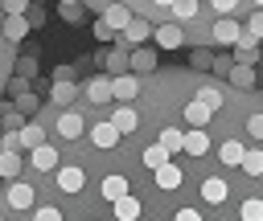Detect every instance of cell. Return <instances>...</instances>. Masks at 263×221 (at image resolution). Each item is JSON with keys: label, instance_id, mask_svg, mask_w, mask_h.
Here are the masks:
<instances>
[{"label": "cell", "instance_id": "cell-50", "mask_svg": "<svg viewBox=\"0 0 263 221\" xmlns=\"http://www.w3.org/2000/svg\"><path fill=\"white\" fill-rule=\"evenodd\" d=\"M152 4H156V8H173L177 0H152Z\"/></svg>", "mask_w": 263, "mask_h": 221}, {"label": "cell", "instance_id": "cell-45", "mask_svg": "<svg viewBox=\"0 0 263 221\" xmlns=\"http://www.w3.org/2000/svg\"><path fill=\"white\" fill-rule=\"evenodd\" d=\"M25 90H29V78H21V74H16V78L8 82V94L16 98V94H25Z\"/></svg>", "mask_w": 263, "mask_h": 221}, {"label": "cell", "instance_id": "cell-20", "mask_svg": "<svg viewBox=\"0 0 263 221\" xmlns=\"http://www.w3.org/2000/svg\"><path fill=\"white\" fill-rule=\"evenodd\" d=\"M33 168H37V172H58V151H53L49 143H37V147H33Z\"/></svg>", "mask_w": 263, "mask_h": 221}, {"label": "cell", "instance_id": "cell-36", "mask_svg": "<svg viewBox=\"0 0 263 221\" xmlns=\"http://www.w3.org/2000/svg\"><path fill=\"white\" fill-rule=\"evenodd\" d=\"M16 74H21V78H33V74H37V53L16 57Z\"/></svg>", "mask_w": 263, "mask_h": 221}, {"label": "cell", "instance_id": "cell-14", "mask_svg": "<svg viewBox=\"0 0 263 221\" xmlns=\"http://www.w3.org/2000/svg\"><path fill=\"white\" fill-rule=\"evenodd\" d=\"M111 209H115V221H140V213H144V205L127 192V196H119V201H111Z\"/></svg>", "mask_w": 263, "mask_h": 221}, {"label": "cell", "instance_id": "cell-2", "mask_svg": "<svg viewBox=\"0 0 263 221\" xmlns=\"http://www.w3.org/2000/svg\"><path fill=\"white\" fill-rule=\"evenodd\" d=\"M242 33H247V29H242L234 16H218V20H214V29H210V37H214L218 45H238V37H242Z\"/></svg>", "mask_w": 263, "mask_h": 221}, {"label": "cell", "instance_id": "cell-54", "mask_svg": "<svg viewBox=\"0 0 263 221\" xmlns=\"http://www.w3.org/2000/svg\"><path fill=\"white\" fill-rule=\"evenodd\" d=\"M193 4H201V0H193Z\"/></svg>", "mask_w": 263, "mask_h": 221}, {"label": "cell", "instance_id": "cell-33", "mask_svg": "<svg viewBox=\"0 0 263 221\" xmlns=\"http://www.w3.org/2000/svg\"><path fill=\"white\" fill-rule=\"evenodd\" d=\"M37 106H41V102H37V94H33V90H25V94H16V110H21L25 119H33V115H37Z\"/></svg>", "mask_w": 263, "mask_h": 221}, {"label": "cell", "instance_id": "cell-35", "mask_svg": "<svg viewBox=\"0 0 263 221\" xmlns=\"http://www.w3.org/2000/svg\"><path fill=\"white\" fill-rule=\"evenodd\" d=\"M189 65H193V70H214V53H210V49H193V53H189Z\"/></svg>", "mask_w": 263, "mask_h": 221}, {"label": "cell", "instance_id": "cell-39", "mask_svg": "<svg viewBox=\"0 0 263 221\" xmlns=\"http://www.w3.org/2000/svg\"><path fill=\"white\" fill-rule=\"evenodd\" d=\"M247 33L263 41V8H255V12H251V20H247Z\"/></svg>", "mask_w": 263, "mask_h": 221}, {"label": "cell", "instance_id": "cell-24", "mask_svg": "<svg viewBox=\"0 0 263 221\" xmlns=\"http://www.w3.org/2000/svg\"><path fill=\"white\" fill-rule=\"evenodd\" d=\"M255 82H259V78H255V70H251V65H242V61H238V65L230 70V86H238V90H255Z\"/></svg>", "mask_w": 263, "mask_h": 221}, {"label": "cell", "instance_id": "cell-21", "mask_svg": "<svg viewBox=\"0 0 263 221\" xmlns=\"http://www.w3.org/2000/svg\"><path fill=\"white\" fill-rule=\"evenodd\" d=\"M82 180H86V176H82V168H70V164H66V168H58V188H62V192H78V188H82Z\"/></svg>", "mask_w": 263, "mask_h": 221}, {"label": "cell", "instance_id": "cell-6", "mask_svg": "<svg viewBox=\"0 0 263 221\" xmlns=\"http://www.w3.org/2000/svg\"><path fill=\"white\" fill-rule=\"evenodd\" d=\"M119 135H123V131H119V127H115L111 119H107V123H95V127H90V143H95V147H103V151H111V147L119 143Z\"/></svg>", "mask_w": 263, "mask_h": 221}, {"label": "cell", "instance_id": "cell-43", "mask_svg": "<svg viewBox=\"0 0 263 221\" xmlns=\"http://www.w3.org/2000/svg\"><path fill=\"white\" fill-rule=\"evenodd\" d=\"M230 70H234L230 57H214V74H218V78H230Z\"/></svg>", "mask_w": 263, "mask_h": 221}, {"label": "cell", "instance_id": "cell-17", "mask_svg": "<svg viewBox=\"0 0 263 221\" xmlns=\"http://www.w3.org/2000/svg\"><path fill=\"white\" fill-rule=\"evenodd\" d=\"M218 160H222L226 168H242V160H247V147H242L238 139H226V143L218 147Z\"/></svg>", "mask_w": 263, "mask_h": 221}, {"label": "cell", "instance_id": "cell-23", "mask_svg": "<svg viewBox=\"0 0 263 221\" xmlns=\"http://www.w3.org/2000/svg\"><path fill=\"white\" fill-rule=\"evenodd\" d=\"M132 70H136V74H152V70H156V53L144 49V45H136V49H132Z\"/></svg>", "mask_w": 263, "mask_h": 221}, {"label": "cell", "instance_id": "cell-11", "mask_svg": "<svg viewBox=\"0 0 263 221\" xmlns=\"http://www.w3.org/2000/svg\"><path fill=\"white\" fill-rule=\"evenodd\" d=\"M234 49V57L242 61V65H251V61H259L263 53H259V37H251V33H242L238 37V45H230Z\"/></svg>", "mask_w": 263, "mask_h": 221}, {"label": "cell", "instance_id": "cell-41", "mask_svg": "<svg viewBox=\"0 0 263 221\" xmlns=\"http://www.w3.org/2000/svg\"><path fill=\"white\" fill-rule=\"evenodd\" d=\"M0 147H8V151H21V131H4V135H0Z\"/></svg>", "mask_w": 263, "mask_h": 221}, {"label": "cell", "instance_id": "cell-56", "mask_svg": "<svg viewBox=\"0 0 263 221\" xmlns=\"http://www.w3.org/2000/svg\"><path fill=\"white\" fill-rule=\"evenodd\" d=\"M0 221H4V217H0Z\"/></svg>", "mask_w": 263, "mask_h": 221}, {"label": "cell", "instance_id": "cell-12", "mask_svg": "<svg viewBox=\"0 0 263 221\" xmlns=\"http://www.w3.org/2000/svg\"><path fill=\"white\" fill-rule=\"evenodd\" d=\"M103 61H107L111 78H115V74H127V70H132V49H127V45H115L111 53H103Z\"/></svg>", "mask_w": 263, "mask_h": 221}, {"label": "cell", "instance_id": "cell-53", "mask_svg": "<svg viewBox=\"0 0 263 221\" xmlns=\"http://www.w3.org/2000/svg\"><path fill=\"white\" fill-rule=\"evenodd\" d=\"M255 8H263V0H255Z\"/></svg>", "mask_w": 263, "mask_h": 221}, {"label": "cell", "instance_id": "cell-8", "mask_svg": "<svg viewBox=\"0 0 263 221\" xmlns=\"http://www.w3.org/2000/svg\"><path fill=\"white\" fill-rule=\"evenodd\" d=\"M82 127H86V119L62 106V115H58V135H62V139H78V135H82Z\"/></svg>", "mask_w": 263, "mask_h": 221}, {"label": "cell", "instance_id": "cell-38", "mask_svg": "<svg viewBox=\"0 0 263 221\" xmlns=\"http://www.w3.org/2000/svg\"><path fill=\"white\" fill-rule=\"evenodd\" d=\"M247 131H251V139H259V143H263V110H255V115L247 119Z\"/></svg>", "mask_w": 263, "mask_h": 221}, {"label": "cell", "instance_id": "cell-16", "mask_svg": "<svg viewBox=\"0 0 263 221\" xmlns=\"http://www.w3.org/2000/svg\"><path fill=\"white\" fill-rule=\"evenodd\" d=\"M210 115H214V106H210V102H201V98L185 102V123H189V127H205V123H210Z\"/></svg>", "mask_w": 263, "mask_h": 221}, {"label": "cell", "instance_id": "cell-42", "mask_svg": "<svg viewBox=\"0 0 263 221\" xmlns=\"http://www.w3.org/2000/svg\"><path fill=\"white\" fill-rule=\"evenodd\" d=\"M33 221H62V213H58L53 205H41V209L33 213Z\"/></svg>", "mask_w": 263, "mask_h": 221}, {"label": "cell", "instance_id": "cell-57", "mask_svg": "<svg viewBox=\"0 0 263 221\" xmlns=\"http://www.w3.org/2000/svg\"><path fill=\"white\" fill-rule=\"evenodd\" d=\"M0 180H4V176H0Z\"/></svg>", "mask_w": 263, "mask_h": 221}, {"label": "cell", "instance_id": "cell-48", "mask_svg": "<svg viewBox=\"0 0 263 221\" xmlns=\"http://www.w3.org/2000/svg\"><path fill=\"white\" fill-rule=\"evenodd\" d=\"M53 82H74V70H70V65H58V70H53Z\"/></svg>", "mask_w": 263, "mask_h": 221}, {"label": "cell", "instance_id": "cell-31", "mask_svg": "<svg viewBox=\"0 0 263 221\" xmlns=\"http://www.w3.org/2000/svg\"><path fill=\"white\" fill-rule=\"evenodd\" d=\"M37 143H45V131H41L37 123H25V127H21V147H29V151H33Z\"/></svg>", "mask_w": 263, "mask_h": 221}, {"label": "cell", "instance_id": "cell-10", "mask_svg": "<svg viewBox=\"0 0 263 221\" xmlns=\"http://www.w3.org/2000/svg\"><path fill=\"white\" fill-rule=\"evenodd\" d=\"M33 184H25V180H12L8 184V209H33Z\"/></svg>", "mask_w": 263, "mask_h": 221}, {"label": "cell", "instance_id": "cell-25", "mask_svg": "<svg viewBox=\"0 0 263 221\" xmlns=\"http://www.w3.org/2000/svg\"><path fill=\"white\" fill-rule=\"evenodd\" d=\"M74 94H78V86H74V82H53L49 102H53V106H70V102H74Z\"/></svg>", "mask_w": 263, "mask_h": 221}, {"label": "cell", "instance_id": "cell-27", "mask_svg": "<svg viewBox=\"0 0 263 221\" xmlns=\"http://www.w3.org/2000/svg\"><path fill=\"white\" fill-rule=\"evenodd\" d=\"M0 176H4V180H16V176H21V156L8 151V147H0Z\"/></svg>", "mask_w": 263, "mask_h": 221}, {"label": "cell", "instance_id": "cell-22", "mask_svg": "<svg viewBox=\"0 0 263 221\" xmlns=\"http://www.w3.org/2000/svg\"><path fill=\"white\" fill-rule=\"evenodd\" d=\"M99 192H103L107 201H119V196H127V192H132V184H127V180L115 172V176H107V180L99 184Z\"/></svg>", "mask_w": 263, "mask_h": 221}, {"label": "cell", "instance_id": "cell-1", "mask_svg": "<svg viewBox=\"0 0 263 221\" xmlns=\"http://www.w3.org/2000/svg\"><path fill=\"white\" fill-rule=\"evenodd\" d=\"M156 29H152V20H144V16H132V25L119 33V45H127V49H136V45H144L148 37H152Z\"/></svg>", "mask_w": 263, "mask_h": 221}, {"label": "cell", "instance_id": "cell-30", "mask_svg": "<svg viewBox=\"0 0 263 221\" xmlns=\"http://www.w3.org/2000/svg\"><path fill=\"white\" fill-rule=\"evenodd\" d=\"M238 217H242V221H263V196H247V201L238 205Z\"/></svg>", "mask_w": 263, "mask_h": 221}, {"label": "cell", "instance_id": "cell-52", "mask_svg": "<svg viewBox=\"0 0 263 221\" xmlns=\"http://www.w3.org/2000/svg\"><path fill=\"white\" fill-rule=\"evenodd\" d=\"M0 29H4V8H0Z\"/></svg>", "mask_w": 263, "mask_h": 221}, {"label": "cell", "instance_id": "cell-15", "mask_svg": "<svg viewBox=\"0 0 263 221\" xmlns=\"http://www.w3.org/2000/svg\"><path fill=\"white\" fill-rule=\"evenodd\" d=\"M103 20H107L115 33H123V29L132 25V8H127V4H107V8H103Z\"/></svg>", "mask_w": 263, "mask_h": 221}, {"label": "cell", "instance_id": "cell-55", "mask_svg": "<svg viewBox=\"0 0 263 221\" xmlns=\"http://www.w3.org/2000/svg\"><path fill=\"white\" fill-rule=\"evenodd\" d=\"M0 131H4V127H0Z\"/></svg>", "mask_w": 263, "mask_h": 221}, {"label": "cell", "instance_id": "cell-28", "mask_svg": "<svg viewBox=\"0 0 263 221\" xmlns=\"http://www.w3.org/2000/svg\"><path fill=\"white\" fill-rule=\"evenodd\" d=\"M160 143L168 147V156H177V151H185V131L181 127H164L160 131Z\"/></svg>", "mask_w": 263, "mask_h": 221}, {"label": "cell", "instance_id": "cell-46", "mask_svg": "<svg viewBox=\"0 0 263 221\" xmlns=\"http://www.w3.org/2000/svg\"><path fill=\"white\" fill-rule=\"evenodd\" d=\"M0 8H4V12H29V0H4Z\"/></svg>", "mask_w": 263, "mask_h": 221}, {"label": "cell", "instance_id": "cell-49", "mask_svg": "<svg viewBox=\"0 0 263 221\" xmlns=\"http://www.w3.org/2000/svg\"><path fill=\"white\" fill-rule=\"evenodd\" d=\"M29 20H33V29H37V25L45 20V8H41V4H33V8H29Z\"/></svg>", "mask_w": 263, "mask_h": 221}, {"label": "cell", "instance_id": "cell-32", "mask_svg": "<svg viewBox=\"0 0 263 221\" xmlns=\"http://www.w3.org/2000/svg\"><path fill=\"white\" fill-rule=\"evenodd\" d=\"M168 12H173V20H181V25H185V20H193V16H197V4H193V0H177Z\"/></svg>", "mask_w": 263, "mask_h": 221}, {"label": "cell", "instance_id": "cell-34", "mask_svg": "<svg viewBox=\"0 0 263 221\" xmlns=\"http://www.w3.org/2000/svg\"><path fill=\"white\" fill-rule=\"evenodd\" d=\"M197 98H201V102H210L214 110H218V106L226 102V94H222V86H201V90H197Z\"/></svg>", "mask_w": 263, "mask_h": 221}, {"label": "cell", "instance_id": "cell-26", "mask_svg": "<svg viewBox=\"0 0 263 221\" xmlns=\"http://www.w3.org/2000/svg\"><path fill=\"white\" fill-rule=\"evenodd\" d=\"M140 160H144V164H148V168H152V172H156V168H160V164H168V147H164V143H160V139H156V143H152V147H144V151H140Z\"/></svg>", "mask_w": 263, "mask_h": 221}, {"label": "cell", "instance_id": "cell-9", "mask_svg": "<svg viewBox=\"0 0 263 221\" xmlns=\"http://www.w3.org/2000/svg\"><path fill=\"white\" fill-rule=\"evenodd\" d=\"M201 196H205L210 205H226V196H230V184H226L222 176H205V180H201Z\"/></svg>", "mask_w": 263, "mask_h": 221}, {"label": "cell", "instance_id": "cell-47", "mask_svg": "<svg viewBox=\"0 0 263 221\" xmlns=\"http://www.w3.org/2000/svg\"><path fill=\"white\" fill-rule=\"evenodd\" d=\"M173 221H205V217H201L197 209H177V217H173Z\"/></svg>", "mask_w": 263, "mask_h": 221}, {"label": "cell", "instance_id": "cell-40", "mask_svg": "<svg viewBox=\"0 0 263 221\" xmlns=\"http://www.w3.org/2000/svg\"><path fill=\"white\" fill-rule=\"evenodd\" d=\"M90 29H95V37H99V41H111V37H119V33H115V29L107 25V20H95Z\"/></svg>", "mask_w": 263, "mask_h": 221}, {"label": "cell", "instance_id": "cell-37", "mask_svg": "<svg viewBox=\"0 0 263 221\" xmlns=\"http://www.w3.org/2000/svg\"><path fill=\"white\" fill-rule=\"evenodd\" d=\"M58 8H62L66 25H82V4H58Z\"/></svg>", "mask_w": 263, "mask_h": 221}, {"label": "cell", "instance_id": "cell-5", "mask_svg": "<svg viewBox=\"0 0 263 221\" xmlns=\"http://www.w3.org/2000/svg\"><path fill=\"white\" fill-rule=\"evenodd\" d=\"M82 94H86L95 106H103V102H111V98H115V82H111V78H90V82L82 86Z\"/></svg>", "mask_w": 263, "mask_h": 221}, {"label": "cell", "instance_id": "cell-19", "mask_svg": "<svg viewBox=\"0 0 263 221\" xmlns=\"http://www.w3.org/2000/svg\"><path fill=\"white\" fill-rule=\"evenodd\" d=\"M111 123H115V127H119L123 135H132V131L140 127V115H136V106H132V102H123V106H119V110L111 115Z\"/></svg>", "mask_w": 263, "mask_h": 221}, {"label": "cell", "instance_id": "cell-7", "mask_svg": "<svg viewBox=\"0 0 263 221\" xmlns=\"http://www.w3.org/2000/svg\"><path fill=\"white\" fill-rule=\"evenodd\" d=\"M152 180H156V188H160V192H177L185 176H181V168H177V164L168 160V164H160V168L152 172Z\"/></svg>", "mask_w": 263, "mask_h": 221}, {"label": "cell", "instance_id": "cell-29", "mask_svg": "<svg viewBox=\"0 0 263 221\" xmlns=\"http://www.w3.org/2000/svg\"><path fill=\"white\" fill-rule=\"evenodd\" d=\"M242 172H247L251 180H259V176H263V147H247V160H242Z\"/></svg>", "mask_w": 263, "mask_h": 221}, {"label": "cell", "instance_id": "cell-44", "mask_svg": "<svg viewBox=\"0 0 263 221\" xmlns=\"http://www.w3.org/2000/svg\"><path fill=\"white\" fill-rule=\"evenodd\" d=\"M214 8H218V16H234V8H238V0H210Z\"/></svg>", "mask_w": 263, "mask_h": 221}, {"label": "cell", "instance_id": "cell-51", "mask_svg": "<svg viewBox=\"0 0 263 221\" xmlns=\"http://www.w3.org/2000/svg\"><path fill=\"white\" fill-rule=\"evenodd\" d=\"M58 4H82V0H58Z\"/></svg>", "mask_w": 263, "mask_h": 221}, {"label": "cell", "instance_id": "cell-18", "mask_svg": "<svg viewBox=\"0 0 263 221\" xmlns=\"http://www.w3.org/2000/svg\"><path fill=\"white\" fill-rule=\"evenodd\" d=\"M152 37H156V45H160V49H177V45L185 41L181 25H156V33H152Z\"/></svg>", "mask_w": 263, "mask_h": 221}, {"label": "cell", "instance_id": "cell-3", "mask_svg": "<svg viewBox=\"0 0 263 221\" xmlns=\"http://www.w3.org/2000/svg\"><path fill=\"white\" fill-rule=\"evenodd\" d=\"M29 29H33V20H29V12H4V37L8 41H25L29 37Z\"/></svg>", "mask_w": 263, "mask_h": 221}, {"label": "cell", "instance_id": "cell-13", "mask_svg": "<svg viewBox=\"0 0 263 221\" xmlns=\"http://www.w3.org/2000/svg\"><path fill=\"white\" fill-rule=\"evenodd\" d=\"M205 151H210V135H205V127H193V131H185V156L201 160Z\"/></svg>", "mask_w": 263, "mask_h": 221}, {"label": "cell", "instance_id": "cell-4", "mask_svg": "<svg viewBox=\"0 0 263 221\" xmlns=\"http://www.w3.org/2000/svg\"><path fill=\"white\" fill-rule=\"evenodd\" d=\"M111 82H115V98H119V102H136V94H140V74H136V70L115 74Z\"/></svg>", "mask_w": 263, "mask_h": 221}]
</instances>
